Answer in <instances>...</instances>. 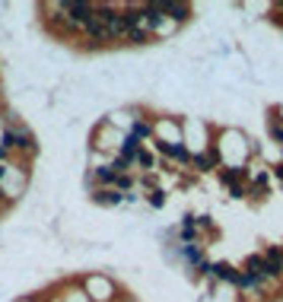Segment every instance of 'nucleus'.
Here are the masks:
<instances>
[{
  "label": "nucleus",
  "mask_w": 283,
  "mask_h": 302,
  "mask_svg": "<svg viewBox=\"0 0 283 302\" xmlns=\"http://www.w3.org/2000/svg\"><path fill=\"white\" fill-rule=\"evenodd\" d=\"M57 19L64 22V26L70 29H86V22L92 19V13H96V7L92 4H57Z\"/></svg>",
  "instance_id": "nucleus-1"
},
{
  "label": "nucleus",
  "mask_w": 283,
  "mask_h": 302,
  "mask_svg": "<svg viewBox=\"0 0 283 302\" xmlns=\"http://www.w3.org/2000/svg\"><path fill=\"white\" fill-rule=\"evenodd\" d=\"M182 258H185L188 264H197V267L204 264V261H200V245H194V242H188V245L182 248Z\"/></svg>",
  "instance_id": "nucleus-11"
},
{
  "label": "nucleus",
  "mask_w": 283,
  "mask_h": 302,
  "mask_svg": "<svg viewBox=\"0 0 283 302\" xmlns=\"http://www.w3.org/2000/svg\"><path fill=\"white\" fill-rule=\"evenodd\" d=\"M150 204H153V207H162V204H166V197H162V191H153V194H150Z\"/></svg>",
  "instance_id": "nucleus-18"
},
{
  "label": "nucleus",
  "mask_w": 283,
  "mask_h": 302,
  "mask_svg": "<svg viewBox=\"0 0 283 302\" xmlns=\"http://www.w3.org/2000/svg\"><path fill=\"white\" fill-rule=\"evenodd\" d=\"M242 274H249V277H255V280H261V283H270L267 274H264V255H252L249 261H245V271Z\"/></svg>",
  "instance_id": "nucleus-5"
},
{
  "label": "nucleus",
  "mask_w": 283,
  "mask_h": 302,
  "mask_svg": "<svg viewBox=\"0 0 283 302\" xmlns=\"http://www.w3.org/2000/svg\"><path fill=\"white\" fill-rule=\"evenodd\" d=\"M137 153H140V140L127 134V137L121 140V156H127V159L134 162V159H137Z\"/></svg>",
  "instance_id": "nucleus-9"
},
{
  "label": "nucleus",
  "mask_w": 283,
  "mask_h": 302,
  "mask_svg": "<svg viewBox=\"0 0 283 302\" xmlns=\"http://www.w3.org/2000/svg\"><path fill=\"white\" fill-rule=\"evenodd\" d=\"M156 147L166 153V156H172V159H179V162H191V153L185 150V143H169V140H159Z\"/></svg>",
  "instance_id": "nucleus-6"
},
{
  "label": "nucleus",
  "mask_w": 283,
  "mask_h": 302,
  "mask_svg": "<svg viewBox=\"0 0 283 302\" xmlns=\"http://www.w3.org/2000/svg\"><path fill=\"white\" fill-rule=\"evenodd\" d=\"M137 162L144 165V169H150V165H153V156H150V153H137Z\"/></svg>",
  "instance_id": "nucleus-19"
},
{
  "label": "nucleus",
  "mask_w": 283,
  "mask_h": 302,
  "mask_svg": "<svg viewBox=\"0 0 283 302\" xmlns=\"http://www.w3.org/2000/svg\"><path fill=\"white\" fill-rule=\"evenodd\" d=\"M115 185L124 191V188H131V178H127V175H118V178H115Z\"/></svg>",
  "instance_id": "nucleus-20"
},
{
  "label": "nucleus",
  "mask_w": 283,
  "mask_h": 302,
  "mask_svg": "<svg viewBox=\"0 0 283 302\" xmlns=\"http://www.w3.org/2000/svg\"><path fill=\"white\" fill-rule=\"evenodd\" d=\"M105 29H109V39H127V22H124V13L105 7Z\"/></svg>",
  "instance_id": "nucleus-3"
},
{
  "label": "nucleus",
  "mask_w": 283,
  "mask_h": 302,
  "mask_svg": "<svg viewBox=\"0 0 283 302\" xmlns=\"http://www.w3.org/2000/svg\"><path fill=\"white\" fill-rule=\"evenodd\" d=\"M153 134V130H150V124H144V121H134V130H131V137H150Z\"/></svg>",
  "instance_id": "nucleus-14"
},
{
  "label": "nucleus",
  "mask_w": 283,
  "mask_h": 302,
  "mask_svg": "<svg viewBox=\"0 0 283 302\" xmlns=\"http://www.w3.org/2000/svg\"><path fill=\"white\" fill-rule=\"evenodd\" d=\"M242 175H245V169H223V172H220V178H223L226 188H235L242 181Z\"/></svg>",
  "instance_id": "nucleus-10"
},
{
  "label": "nucleus",
  "mask_w": 283,
  "mask_h": 302,
  "mask_svg": "<svg viewBox=\"0 0 283 302\" xmlns=\"http://www.w3.org/2000/svg\"><path fill=\"white\" fill-rule=\"evenodd\" d=\"M264 274H267V280H280V277H283V248H267Z\"/></svg>",
  "instance_id": "nucleus-4"
},
{
  "label": "nucleus",
  "mask_w": 283,
  "mask_h": 302,
  "mask_svg": "<svg viewBox=\"0 0 283 302\" xmlns=\"http://www.w3.org/2000/svg\"><path fill=\"white\" fill-rule=\"evenodd\" d=\"M191 162L197 165V172H207V169H214V165H210V159H207L204 153H194V156H191Z\"/></svg>",
  "instance_id": "nucleus-15"
},
{
  "label": "nucleus",
  "mask_w": 283,
  "mask_h": 302,
  "mask_svg": "<svg viewBox=\"0 0 283 302\" xmlns=\"http://www.w3.org/2000/svg\"><path fill=\"white\" fill-rule=\"evenodd\" d=\"M86 35L92 39V45H102V42H109V29H105V7H96V13H92V19L86 22Z\"/></svg>",
  "instance_id": "nucleus-2"
},
{
  "label": "nucleus",
  "mask_w": 283,
  "mask_h": 302,
  "mask_svg": "<svg viewBox=\"0 0 283 302\" xmlns=\"http://www.w3.org/2000/svg\"><path fill=\"white\" fill-rule=\"evenodd\" d=\"M7 153H10L7 147H0V159H7Z\"/></svg>",
  "instance_id": "nucleus-21"
},
{
  "label": "nucleus",
  "mask_w": 283,
  "mask_h": 302,
  "mask_svg": "<svg viewBox=\"0 0 283 302\" xmlns=\"http://www.w3.org/2000/svg\"><path fill=\"white\" fill-rule=\"evenodd\" d=\"M204 156L210 159V165H220V150H217V147H210V150H207Z\"/></svg>",
  "instance_id": "nucleus-17"
},
{
  "label": "nucleus",
  "mask_w": 283,
  "mask_h": 302,
  "mask_svg": "<svg viewBox=\"0 0 283 302\" xmlns=\"http://www.w3.org/2000/svg\"><path fill=\"white\" fill-rule=\"evenodd\" d=\"M96 178L102 181V185H112V181L118 178V172H115L112 165H102V169H96Z\"/></svg>",
  "instance_id": "nucleus-13"
},
{
  "label": "nucleus",
  "mask_w": 283,
  "mask_h": 302,
  "mask_svg": "<svg viewBox=\"0 0 283 302\" xmlns=\"http://www.w3.org/2000/svg\"><path fill=\"white\" fill-rule=\"evenodd\" d=\"M210 274H214L217 280H223V283H239V277H242V271H235L232 264H226V261L214 264V271H210Z\"/></svg>",
  "instance_id": "nucleus-7"
},
{
  "label": "nucleus",
  "mask_w": 283,
  "mask_h": 302,
  "mask_svg": "<svg viewBox=\"0 0 283 302\" xmlns=\"http://www.w3.org/2000/svg\"><path fill=\"white\" fill-rule=\"evenodd\" d=\"M127 165H131V159H127V156H118V159H115V165H112V169H115V172H118V175H124V169H127Z\"/></svg>",
  "instance_id": "nucleus-16"
},
{
  "label": "nucleus",
  "mask_w": 283,
  "mask_h": 302,
  "mask_svg": "<svg viewBox=\"0 0 283 302\" xmlns=\"http://www.w3.org/2000/svg\"><path fill=\"white\" fill-rule=\"evenodd\" d=\"M127 39H131L134 45H147L150 42V32L144 26H137V29H127Z\"/></svg>",
  "instance_id": "nucleus-12"
},
{
  "label": "nucleus",
  "mask_w": 283,
  "mask_h": 302,
  "mask_svg": "<svg viewBox=\"0 0 283 302\" xmlns=\"http://www.w3.org/2000/svg\"><path fill=\"white\" fill-rule=\"evenodd\" d=\"M0 178H4V165H0Z\"/></svg>",
  "instance_id": "nucleus-22"
},
{
  "label": "nucleus",
  "mask_w": 283,
  "mask_h": 302,
  "mask_svg": "<svg viewBox=\"0 0 283 302\" xmlns=\"http://www.w3.org/2000/svg\"><path fill=\"white\" fill-rule=\"evenodd\" d=\"M92 200H96V204H102V207H115V204H121L124 197H121V191H112V188H99L96 194H92Z\"/></svg>",
  "instance_id": "nucleus-8"
}]
</instances>
